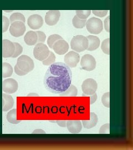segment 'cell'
<instances>
[{
	"label": "cell",
	"instance_id": "16",
	"mask_svg": "<svg viewBox=\"0 0 133 150\" xmlns=\"http://www.w3.org/2000/svg\"><path fill=\"white\" fill-rule=\"evenodd\" d=\"M15 103L13 98L11 95L3 93L2 94V111L6 112L10 110Z\"/></svg>",
	"mask_w": 133,
	"mask_h": 150
},
{
	"label": "cell",
	"instance_id": "36",
	"mask_svg": "<svg viewBox=\"0 0 133 150\" xmlns=\"http://www.w3.org/2000/svg\"><path fill=\"white\" fill-rule=\"evenodd\" d=\"M109 16H108L104 20V28L108 32H109Z\"/></svg>",
	"mask_w": 133,
	"mask_h": 150
},
{
	"label": "cell",
	"instance_id": "5",
	"mask_svg": "<svg viewBox=\"0 0 133 150\" xmlns=\"http://www.w3.org/2000/svg\"><path fill=\"white\" fill-rule=\"evenodd\" d=\"M50 51L48 46L43 43L36 44L33 49V56L36 59L40 61L47 59L49 54Z\"/></svg>",
	"mask_w": 133,
	"mask_h": 150
},
{
	"label": "cell",
	"instance_id": "34",
	"mask_svg": "<svg viewBox=\"0 0 133 150\" xmlns=\"http://www.w3.org/2000/svg\"><path fill=\"white\" fill-rule=\"evenodd\" d=\"M92 12L95 16L99 17H103L106 16L108 13V11L106 10H93Z\"/></svg>",
	"mask_w": 133,
	"mask_h": 150
},
{
	"label": "cell",
	"instance_id": "24",
	"mask_svg": "<svg viewBox=\"0 0 133 150\" xmlns=\"http://www.w3.org/2000/svg\"><path fill=\"white\" fill-rule=\"evenodd\" d=\"M17 21H20L25 23L26 18L20 12H16L12 14L10 17V23H12L13 22Z\"/></svg>",
	"mask_w": 133,
	"mask_h": 150
},
{
	"label": "cell",
	"instance_id": "33",
	"mask_svg": "<svg viewBox=\"0 0 133 150\" xmlns=\"http://www.w3.org/2000/svg\"><path fill=\"white\" fill-rule=\"evenodd\" d=\"M36 32L37 35L38 43H44L46 39V34L42 31H38Z\"/></svg>",
	"mask_w": 133,
	"mask_h": 150
},
{
	"label": "cell",
	"instance_id": "26",
	"mask_svg": "<svg viewBox=\"0 0 133 150\" xmlns=\"http://www.w3.org/2000/svg\"><path fill=\"white\" fill-rule=\"evenodd\" d=\"M56 58V56L54 54H53V52L50 51L47 58L43 61V64L44 66H50L51 64L55 62Z\"/></svg>",
	"mask_w": 133,
	"mask_h": 150
},
{
	"label": "cell",
	"instance_id": "11",
	"mask_svg": "<svg viewBox=\"0 0 133 150\" xmlns=\"http://www.w3.org/2000/svg\"><path fill=\"white\" fill-rule=\"evenodd\" d=\"M15 46L11 41L4 39L2 41V56L4 58L11 57L14 54Z\"/></svg>",
	"mask_w": 133,
	"mask_h": 150
},
{
	"label": "cell",
	"instance_id": "22",
	"mask_svg": "<svg viewBox=\"0 0 133 150\" xmlns=\"http://www.w3.org/2000/svg\"><path fill=\"white\" fill-rule=\"evenodd\" d=\"M13 72V68L11 64L4 62L2 64V77L8 78L12 76Z\"/></svg>",
	"mask_w": 133,
	"mask_h": 150
},
{
	"label": "cell",
	"instance_id": "14",
	"mask_svg": "<svg viewBox=\"0 0 133 150\" xmlns=\"http://www.w3.org/2000/svg\"><path fill=\"white\" fill-rule=\"evenodd\" d=\"M61 13L57 10H51L47 12L45 16V22L49 26L56 25L59 20Z\"/></svg>",
	"mask_w": 133,
	"mask_h": 150
},
{
	"label": "cell",
	"instance_id": "17",
	"mask_svg": "<svg viewBox=\"0 0 133 150\" xmlns=\"http://www.w3.org/2000/svg\"><path fill=\"white\" fill-rule=\"evenodd\" d=\"M86 38H87L88 41V47L87 48L88 51H95L99 48L101 41L99 38L97 36L89 35Z\"/></svg>",
	"mask_w": 133,
	"mask_h": 150
},
{
	"label": "cell",
	"instance_id": "31",
	"mask_svg": "<svg viewBox=\"0 0 133 150\" xmlns=\"http://www.w3.org/2000/svg\"><path fill=\"white\" fill-rule=\"evenodd\" d=\"M10 25V20L6 16H2V32H6Z\"/></svg>",
	"mask_w": 133,
	"mask_h": 150
},
{
	"label": "cell",
	"instance_id": "39",
	"mask_svg": "<svg viewBox=\"0 0 133 150\" xmlns=\"http://www.w3.org/2000/svg\"><path fill=\"white\" fill-rule=\"evenodd\" d=\"M32 134H46V132L41 129H36L32 132Z\"/></svg>",
	"mask_w": 133,
	"mask_h": 150
},
{
	"label": "cell",
	"instance_id": "2",
	"mask_svg": "<svg viewBox=\"0 0 133 150\" xmlns=\"http://www.w3.org/2000/svg\"><path fill=\"white\" fill-rule=\"evenodd\" d=\"M71 48L75 52H80L87 50L88 41L87 38L82 35H77L73 37L70 41Z\"/></svg>",
	"mask_w": 133,
	"mask_h": 150
},
{
	"label": "cell",
	"instance_id": "25",
	"mask_svg": "<svg viewBox=\"0 0 133 150\" xmlns=\"http://www.w3.org/2000/svg\"><path fill=\"white\" fill-rule=\"evenodd\" d=\"M63 39L60 35H57V34H54L49 36L47 40V44H48L49 47L51 48H52L54 43H55L56 41H57L59 40Z\"/></svg>",
	"mask_w": 133,
	"mask_h": 150
},
{
	"label": "cell",
	"instance_id": "9",
	"mask_svg": "<svg viewBox=\"0 0 133 150\" xmlns=\"http://www.w3.org/2000/svg\"><path fill=\"white\" fill-rule=\"evenodd\" d=\"M64 61L69 68H75L80 62V55L74 51H70L65 55Z\"/></svg>",
	"mask_w": 133,
	"mask_h": 150
},
{
	"label": "cell",
	"instance_id": "37",
	"mask_svg": "<svg viewBox=\"0 0 133 150\" xmlns=\"http://www.w3.org/2000/svg\"><path fill=\"white\" fill-rule=\"evenodd\" d=\"M56 123H57L59 126L62 127H67V121L66 120H56Z\"/></svg>",
	"mask_w": 133,
	"mask_h": 150
},
{
	"label": "cell",
	"instance_id": "1",
	"mask_svg": "<svg viewBox=\"0 0 133 150\" xmlns=\"http://www.w3.org/2000/svg\"><path fill=\"white\" fill-rule=\"evenodd\" d=\"M72 80V72L66 64L54 62L51 64L44 77V85L49 92L60 94L68 89Z\"/></svg>",
	"mask_w": 133,
	"mask_h": 150
},
{
	"label": "cell",
	"instance_id": "21",
	"mask_svg": "<svg viewBox=\"0 0 133 150\" xmlns=\"http://www.w3.org/2000/svg\"><path fill=\"white\" fill-rule=\"evenodd\" d=\"M17 116V110L16 108L12 109L10 110L7 114V120L8 122L12 124H18L20 123L21 121L18 120L16 118Z\"/></svg>",
	"mask_w": 133,
	"mask_h": 150
},
{
	"label": "cell",
	"instance_id": "35",
	"mask_svg": "<svg viewBox=\"0 0 133 150\" xmlns=\"http://www.w3.org/2000/svg\"><path fill=\"white\" fill-rule=\"evenodd\" d=\"M14 70H15V74L17 75H18V76H25V75H27V74H28V73H27L26 72H24L23 71L21 70V69L17 66V64H16V65L15 66Z\"/></svg>",
	"mask_w": 133,
	"mask_h": 150
},
{
	"label": "cell",
	"instance_id": "19",
	"mask_svg": "<svg viewBox=\"0 0 133 150\" xmlns=\"http://www.w3.org/2000/svg\"><path fill=\"white\" fill-rule=\"evenodd\" d=\"M24 41L28 46H34L37 44L38 37L36 32L32 31L27 32L24 37Z\"/></svg>",
	"mask_w": 133,
	"mask_h": 150
},
{
	"label": "cell",
	"instance_id": "38",
	"mask_svg": "<svg viewBox=\"0 0 133 150\" xmlns=\"http://www.w3.org/2000/svg\"><path fill=\"white\" fill-rule=\"evenodd\" d=\"M98 98L97 94L96 93H94V94L90 95V104L92 105L96 102V100Z\"/></svg>",
	"mask_w": 133,
	"mask_h": 150
},
{
	"label": "cell",
	"instance_id": "28",
	"mask_svg": "<svg viewBox=\"0 0 133 150\" xmlns=\"http://www.w3.org/2000/svg\"><path fill=\"white\" fill-rule=\"evenodd\" d=\"M77 16L80 19L87 20V18L91 15V10H77L76 11Z\"/></svg>",
	"mask_w": 133,
	"mask_h": 150
},
{
	"label": "cell",
	"instance_id": "6",
	"mask_svg": "<svg viewBox=\"0 0 133 150\" xmlns=\"http://www.w3.org/2000/svg\"><path fill=\"white\" fill-rule=\"evenodd\" d=\"M98 88V85L96 80L93 79H87L83 81L82 85V89L83 92V96H90L94 93Z\"/></svg>",
	"mask_w": 133,
	"mask_h": 150
},
{
	"label": "cell",
	"instance_id": "18",
	"mask_svg": "<svg viewBox=\"0 0 133 150\" xmlns=\"http://www.w3.org/2000/svg\"><path fill=\"white\" fill-rule=\"evenodd\" d=\"M98 122V118L95 113H90V120H82V125L85 129H90L95 127Z\"/></svg>",
	"mask_w": 133,
	"mask_h": 150
},
{
	"label": "cell",
	"instance_id": "40",
	"mask_svg": "<svg viewBox=\"0 0 133 150\" xmlns=\"http://www.w3.org/2000/svg\"><path fill=\"white\" fill-rule=\"evenodd\" d=\"M28 96H38V95L37 94V93H30V94H28Z\"/></svg>",
	"mask_w": 133,
	"mask_h": 150
},
{
	"label": "cell",
	"instance_id": "30",
	"mask_svg": "<svg viewBox=\"0 0 133 150\" xmlns=\"http://www.w3.org/2000/svg\"><path fill=\"white\" fill-rule=\"evenodd\" d=\"M13 43H14V45L15 46V50L14 54L12 55V56L11 57L16 58L18 56H19L22 53L23 47L20 43H17V42H13Z\"/></svg>",
	"mask_w": 133,
	"mask_h": 150
},
{
	"label": "cell",
	"instance_id": "23",
	"mask_svg": "<svg viewBox=\"0 0 133 150\" xmlns=\"http://www.w3.org/2000/svg\"><path fill=\"white\" fill-rule=\"evenodd\" d=\"M87 20L80 19L78 18L77 15L74 16L72 20V23L73 26L76 28H83L85 27Z\"/></svg>",
	"mask_w": 133,
	"mask_h": 150
},
{
	"label": "cell",
	"instance_id": "15",
	"mask_svg": "<svg viewBox=\"0 0 133 150\" xmlns=\"http://www.w3.org/2000/svg\"><path fill=\"white\" fill-rule=\"evenodd\" d=\"M67 127L69 132L72 134H78L82 129V122L78 120H68L67 121Z\"/></svg>",
	"mask_w": 133,
	"mask_h": 150
},
{
	"label": "cell",
	"instance_id": "4",
	"mask_svg": "<svg viewBox=\"0 0 133 150\" xmlns=\"http://www.w3.org/2000/svg\"><path fill=\"white\" fill-rule=\"evenodd\" d=\"M17 65L21 69L28 73L34 68V64L33 59L27 55H22L17 60Z\"/></svg>",
	"mask_w": 133,
	"mask_h": 150
},
{
	"label": "cell",
	"instance_id": "12",
	"mask_svg": "<svg viewBox=\"0 0 133 150\" xmlns=\"http://www.w3.org/2000/svg\"><path fill=\"white\" fill-rule=\"evenodd\" d=\"M43 19L42 16L34 14L30 16L27 20V24L30 28L32 30H38L43 25Z\"/></svg>",
	"mask_w": 133,
	"mask_h": 150
},
{
	"label": "cell",
	"instance_id": "29",
	"mask_svg": "<svg viewBox=\"0 0 133 150\" xmlns=\"http://www.w3.org/2000/svg\"><path fill=\"white\" fill-rule=\"evenodd\" d=\"M101 102L103 105L107 108L110 107V93L108 92L105 93L101 97Z\"/></svg>",
	"mask_w": 133,
	"mask_h": 150
},
{
	"label": "cell",
	"instance_id": "13",
	"mask_svg": "<svg viewBox=\"0 0 133 150\" xmlns=\"http://www.w3.org/2000/svg\"><path fill=\"white\" fill-rule=\"evenodd\" d=\"M52 48L56 54L59 55H63L68 52L69 45L63 39H61L54 43Z\"/></svg>",
	"mask_w": 133,
	"mask_h": 150
},
{
	"label": "cell",
	"instance_id": "8",
	"mask_svg": "<svg viewBox=\"0 0 133 150\" xmlns=\"http://www.w3.org/2000/svg\"><path fill=\"white\" fill-rule=\"evenodd\" d=\"M95 58L89 54H86L82 56L80 61V66L83 70L91 71L95 69L96 67Z\"/></svg>",
	"mask_w": 133,
	"mask_h": 150
},
{
	"label": "cell",
	"instance_id": "7",
	"mask_svg": "<svg viewBox=\"0 0 133 150\" xmlns=\"http://www.w3.org/2000/svg\"><path fill=\"white\" fill-rule=\"evenodd\" d=\"M26 30V27L24 22L17 21L11 23L9 31L11 35L15 38H20L23 35Z\"/></svg>",
	"mask_w": 133,
	"mask_h": 150
},
{
	"label": "cell",
	"instance_id": "3",
	"mask_svg": "<svg viewBox=\"0 0 133 150\" xmlns=\"http://www.w3.org/2000/svg\"><path fill=\"white\" fill-rule=\"evenodd\" d=\"M85 26L88 32L94 35L101 33L103 29L102 21L96 17H91L89 18L86 22Z\"/></svg>",
	"mask_w": 133,
	"mask_h": 150
},
{
	"label": "cell",
	"instance_id": "32",
	"mask_svg": "<svg viewBox=\"0 0 133 150\" xmlns=\"http://www.w3.org/2000/svg\"><path fill=\"white\" fill-rule=\"evenodd\" d=\"M110 133V125L109 123L104 124L101 126L99 130V134H109Z\"/></svg>",
	"mask_w": 133,
	"mask_h": 150
},
{
	"label": "cell",
	"instance_id": "10",
	"mask_svg": "<svg viewBox=\"0 0 133 150\" xmlns=\"http://www.w3.org/2000/svg\"><path fill=\"white\" fill-rule=\"evenodd\" d=\"M18 88V82L13 79H6L2 82V90L6 93H13L17 91Z\"/></svg>",
	"mask_w": 133,
	"mask_h": 150
},
{
	"label": "cell",
	"instance_id": "20",
	"mask_svg": "<svg viewBox=\"0 0 133 150\" xmlns=\"http://www.w3.org/2000/svg\"><path fill=\"white\" fill-rule=\"evenodd\" d=\"M78 90L77 88L72 85H70L67 90L60 93L59 96L61 97H75L77 96Z\"/></svg>",
	"mask_w": 133,
	"mask_h": 150
},
{
	"label": "cell",
	"instance_id": "27",
	"mask_svg": "<svg viewBox=\"0 0 133 150\" xmlns=\"http://www.w3.org/2000/svg\"><path fill=\"white\" fill-rule=\"evenodd\" d=\"M110 40L109 38H108L106 40H104L102 42L101 46V50L103 52L108 55L110 54V47H109L110 40Z\"/></svg>",
	"mask_w": 133,
	"mask_h": 150
}]
</instances>
